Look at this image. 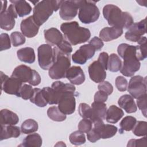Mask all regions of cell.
Listing matches in <instances>:
<instances>
[{
	"label": "cell",
	"instance_id": "obj_17",
	"mask_svg": "<svg viewBox=\"0 0 147 147\" xmlns=\"http://www.w3.org/2000/svg\"><path fill=\"white\" fill-rule=\"evenodd\" d=\"M88 70L90 79L95 83L103 82L106 77V69L98 60L92 63Z\"/></svg>",
	"mask_w": 147,
	"mask_h": 147
},
{
	"label": "cell",
	"instance_id": "obj_13",
	"mask_svg": "<svg viewBox=\"0 0 147 147\" xmlns=\"http://www.w3.org/2000/svg\"><path fill=\"white\" fill-rule=\"evenodd\" d=\"M95 51V48L90 44L83 45L72 55V61L76 64H84L94 56Z\"/></svg>",
	"mask_w": 147,
	"mask_h": 147
},
{
	"label": "cell",
	"instance_id": "obj_10",
	"mask_svg": "<svg viewBox=\"0 0 147 147\" xmlns=\"http://www.w3.org/2000/svg\"><path fill=\"white\" fill-rule=\"evenodd\" d=\"M1 91L10 95H15L18 96L19 91L22 86L21 82L18 79L11 76L9 78L8 76L1 72Z\"/></svg>",
	"mask_w": 147,
	"mask_h": 147
},
{
	"label": "cell",
	"instance_id": "obj_52",
	"mask_svg": "<svg viewBox=\"0 0 147 147\" xmlns=\"http://www.w3.org/2000/svg\"><path fill=\"white\" fill-rule=\"evenodd\" d=\"M87 137L88 141L92 143L95 142L100 139L99 136L94 129V128H92L87 133Z\"/></svg>",
	"mask_w": 147,
	"mask_h": 147
},
{
	"label": "cell",
	"instance_id": "obj_14",
	"mask_svg": "<svg viewBox=\"0 0 147 147\" xmlns=\"http://www.w3.org/2000/svg\"><path fill=\"white\" fill-rule=\"evenodd\" d=\"M18 17L15 11L14 6L11 3L7 9L0 13V26L2 29L5 30H11L15 25V18Z\"/></svg>",
	"mask_w": 147,
	"mask_h": 147
},
{
	"label": "cell",
	"instance_id": "obj_32",
	"mask_svg": "<svg viewBox=\"0 0 147 147\" xmlns=\"http://www.w3.org/2000/svg\"><path fill=\"white\" fill-rule=\"evenodd\" d=\"M122 66V61L118 56L115 53H112L109 57L107 69L110 71L115 72L120 70Z\"/></svg>",
	"mask_w": 147,
	"mask_h": 147
},
{
	"label": "cell",
	"instance_id": "obj_43",
	"mask_svg": "<svg viewBox=\"0 0 147 147\" xmlns=\"http://www.w3.org/2000/svg\"><path fill=\"white\" fill-rule=\"evenodd\" d=\"M92 127V122L88 119L83 118L78 124L79 130L83 133L88 132Z\"/></svg>",
	"mask_w": 147,
	"mask_h": 147
},
{
	"label": "cell",
	"instance_id": "obj_18",
	"mask_svg": "<svg viewBox=\"0 0 147 147\" xmlns=\"http://www.w3.org/2000/svg\"><path fill=\"white\" fill-rule=\"evenodd\" d=\"M39 27L34 21L32 16L23 20L20 25L22 33L24 36L28 38H32L36 36L38 32Z\"/></svg>",
	"mask_w": 147,
	"mask_h": 147
},
{
	"label": "cell",
	"instance_id": "obj_4",
	"mask_svg": "<svg viewBox=\"0 0 147 147\" xmlns=\"http://www.w3.org/2000/svg\"><path fill=\"white\" fill-rule=\"evenodd\" d=\"M63 1L44 0L39 2L33 8V18L35 22L40 26L47 21L53 11H57Z\"/></svg>",
	"mask_w": 147,
	"mask_h": 147
},
{
	"label": "cell",
	"instance_id": "obj_3",
	"mask_svg": "<svg viewBox=\"0 0 147 147\" xmlns=\"http://www.w3.org/2000/svg\"><path fill=\"white\" fill-rule=\"evenodd\" d=\"M60 29L68 42L74 45L85 42L91 37L90 30L80 26L76 21L63 23L60 26Z\"/></svg>",
	"mask_w": 147,
	"mask_h": 147
},
{
	"label": "cell",
	"instance_id": "obj_37",
	"mask_svg": "<svg viewBox=\"0 0 147 147\" xmlns=\"http://www.w3.org/2000/svg\"><path fill=\"white\" fill-rule=\"evenodd\" d=\"M137 122L136 118L132 116H126L123 118L119 123V126L121 129V133L122 131H130L131 130Z\"/></svg>",
	"mask_w": 147,
	"mask_h": 147
},
{
	"label": "cell",
	"instance_id": "obj_34",
	"mask_svg": "<svg viewBox=\"0 0 147 147\" xmlns=\"http://www.w3.org/2000/svg\"><path fill=\"white\" fill-rule=\"evenodd\" d=\"M38 128L37 122L33 119H28L22 122L21 126V131L24 134L33 133L37 131Z\"/></svg>",
	"mask_w": 147,
	"mask_h": 147
},
{
	"label": "cell",
	"instance_id": "obj_5",
	"mask_svg": "<svg viewBox=\"0 0 147 147\" xmlns=\"http://www.w3.org/2000/svg\"><path fill=\"white\" fill-rule=\"evenodd\" d=\"M55 60L49 68L48 74L52 79H60L65 77L67 70L70 68L69 56L61 52L57 47H54Z\"/></svg>",
	"mask_w": 147,
	"mask_h": 147
},
{
	"label": "cell",
	"instance_id": "obj_54",
	"mask_svg": "<svg viewBox=\"0 0 147 147\" xmlns=\"http://www.w3.org/2000/svg\"><path fill=\"white\" fill-rule=\"evenodd\" d=\"M55 146H65L66 145L62 141H59V142H57V143L55 145Z\"/></svg>",
	"mask_w": 147,
	"mask_h": 147
},
{
	"label": "cell",
	"instance_id": "obj_46",
	"mask_svg": "<svg viewBox=\"0 0 147 147\" xmlns=\"http://www.w3.org/2000/svg\"><path fill=\"white\" fill-rule=\"evenodd\" d=\"M146 94L137 99V104L145 117H146Z\"/></svg>",
	"mask_w": 147,
	"mask_h": 147
},
{
	"label": "cell",
	"instance_id": "obj_33",
	"mask_svg": "<svg viewBox=\"0 0 147 147\" xmlns=\"http://www.w3.org/2000/svg\"><path fill=\"white\" fill-rule=\"evenodd\" d=\"M48 117L54 121L61 122L66 119V115L63 114L56 106H51L47 110Z\"/></svg>",
	"mask_w": 147,
	"mask_h": 147
},
{
	"label": "cell",
	"instance_id": "obj_26",
	"mask_svg": "<svg viewBox=\"0 0 147 147\" xmlns=\"http://www.w3.org/2000/svg\"><path fill=\"white\" fill-rule=\"evenodd\" d=\"M10 2L13 5L17 16L20 17H23L32 11L31 6L25 1H10Z\"/></svg>",
	"mask_w": 147,
	"mask_h": 147
},
{
	"label": "cell",
	"instance_id": "obj_1",
	"mask_svg": "<svg viewBox=\"0 0 147 147\" xmlns=\"http://www.w3.org/2000/svg\"><path fill=\"white\" fill-rule=\"evenodd\" d=\"M117 52L119 56L123 59V64L120 69L121 73L125 76H133L140 69L141 66V63L136 56V46L122 43L118 47Z\"/></svg>",
	"mask_w": 147,
	"mask_h": 147
},
{
	"label": "cell",
	"instance_id": "obj_28",
	"mask_svg": "<svg viewBox=\"0 0 147 147\" xmlns=\"http://www.w3.org/2000/svg\"><path fill=\"white\" fill-rule=\"evenodd\" d=\"M20 135V127L14 125H1V141L11 137L17 138Z\"/></svg>",
	"mask_w": 147,
	"mask_h": 147
},
{
	"label": "cell",
	"instance_id": "obj_24",
	"mask_svg": "<svg viewBox=\"0 0 147 147\" xmlns=\"http://www.w3.org/2000/svg\"><path fill=\"white\" fill-rule=\"evenodd\" d=\"M1 125H14L19 122L18 115L8 109L1 111Z\"/></svg>",
	"mask_w": 147,
	"mask_h": 147
},
{
	"label": "cell",
	"instance_id": "obj_23",
	"mask_svg": "<svg viewBox=\"0 0 147 147\" xmlns=\"http://www.w3.org/2000/svg\"><path fill=\"white\" fill-rule=\"evenodd\" d=\"M123 110L115 105H111L107 110L106 118V121L110 123H115L123 116Z\"/></svg>",
	"mask_w": 147,
	"mask_h": 147
},
{
	"label": "cell",
	"instance_id": "obj_16",
	"mask_svg": "<svg viewBox=\"0 0 147 147\" xmlns=\"http://www.w3.org/2000/svg\"><path fill=\"white\" fill-rule=\"evenodd\" d=\"M94 123V129L100 138L107 139L113 137L117 132L118 129L113 125L105 124L103 120H98Z\"/></svg>",
	"mask_w": 147,
	"mask_h": 147
},
{
	"label": "cell",
	"instance_id": "obj_42",
	"mask_svg": "<svg viewBox=\"0 0 147 147\" xmlns=\"http://www.w3.org/2000/svg\"><path fill=\"white\" fill-rule=\"evenodd\" d=\"M1 51L10 49L11 47L10 39L7 33H2L0 36Z\"/></svg>",
	"mask_w": 147,
	"mask_h": 147
},
{
	"label": "cell",
	"instance_id": "obj_44",
	"mask_svg": "<svg viewBox=\"0 0 147 147\" xmlns=\"http://www.w3.org/2000/svg\"><path fill=\"white\" fill-rule=\"evenodd\" d=\"M115 86L119 91H125L127 87V81L124 77L118 76L115 79Z\"/></svg>",
	"mask_w": 147,
	"mask_h": 147
},
{
	"label": "cell",
	"instance_id": "obj_6",
	"mask_svg": "<svg viewBox=\"0 0 147 147\" xmlns=\"http://www.w3.org/2000/svg\"><path fill=\"white\" fill-rule=\"evenodd\" d=\"M100 11L96 5V2L91 1H80L78 17L80 21L85 24L93 23L97 21Z\"/></svg>",
	"mask_w": 147,
	"mask_h": 147
},
{
	"label": "cell",
	"instance_id": "obj_29",
	"mask_svg": "<svg viewBox=\"0 0 147 147\" xmlns=\"http://www.w3.org/2000/svg\"><path fill=\"white\" fill-rule=\"evenodd\" d=\"M42 140L41 137L37 133H32L27 136L20 146L25 147H40Z\"/></svg>",
	"mask_w": 147,
	"mask_h": 147
},
{
	"label": "cell",
	"instance_id": "obj_38",
	"mask_svg": "<svg viewBox=\"0 0 147 147\" xmlns=\"http://www.w3.org/2000/svg\"><path fill=\"white\" fill-rule=\"evenodd\" d=\"M70 142L74 145H80L86 142V137L84 133L78 130L72 133L69 137Z\"/></svg>",
	"mask_w": 147,
	"mask_h": 147
},
{
	"label": "cell",
	"instance_id": "obj_50",
	"mask_svg": "<svg viewBox=\"0 0 147 147\" xmlns=\"http://www.w3.org/2000/svg\"><path fill=\"white\" fill-rule=\"evenodd\" d=\"M108 98V95L105 92L99 90L94 95V102L105 103Z\"/></svg>",
	"mask_w": 147,
	"mask_h": 147
},
{
	"label": "cell",
	"instance_id": "obj_30",
	"mask_svg": "<svg viewBox=\"0 0 147 147\" xmlns=\"http://www.w3.org/2000/svg\"><path fill=\"white\" fill-rule=\"evenodd\" d=\"M43 95L49 105H56L59 103L60 98L55 91L50 87H45L42 89Z\"/></svg>",
	"mask_w": 147,
	"mask_h": 147
},
{
	"label": "cell",
	"instance_id": "obj_49",
	"mask_svg": "<svg viewBox=\"0 0 147 147\" xmlns=\"http://www.w3.org/2000/svg\"><path fill=\"white\" fill-rule=\"evenodd\" d=\"M88 44L91 45L95 48V51H97L100 50L104 45V44L102 40L100 38L96 36L94 37L89 41Z\"/></svg>",
	"mask_w": 147,
	"mask_h": 147
},
{
	"label": "cell",
	"instance_id": "obj_19",
	"mask_svg": "<svg viewBox=\"0 0 147 147\" xmlns=\"http://www.w3.org/2000/svg\"><path fill=\"white\" fill-rule=\"evenodd\" d=\"M65 77L72 84H82L85 80V75L82 68L79 66H72L67 71Z\"/></svg>",
	"mask_w": 147,
	"mask_h": 147
},
{
	"label": "cell",
	"instance_id": "obj_31",
	"mask_svg": "<svg viewBox=\"0 0 147 147\" xmlns=\"http://www.w3.org/2000/svg\"><path fill=\"white\" fill-rule=\"evenodd\" d=\"M30 100L32 103L41 107H45L48 104L47 101L43 95L42 90L38 88H34L33 95L30 99Z\"/></svg>",
	"mask_w": 147,
	"mask_h": 147
},
{
	"label": "cell",
	"instance_id": "obj_2",
	"mask_svg": "<svg viewBox=\"0 0 147 147\" xmlns=\"http://www.w3.org/2000/svg\"><path fill=\"white\" fill-rule=\"evenodd\" d=\"M104 18L109 25L117 28L128 29L133 23V18L130 13L122 11L118 6L108 4L103 9Z\"/></svg>",
	"mask_w": 147,
	"mask_h": 147
},
{
	"label": "cell",
	"instance_id": "obj_25",
	"mask_svg": "<svg viewBox=\"0 0 147 147\" xmlns=\"http://www.w3.org/2000/svg\"><path fill=\"white\" fill-rule=\"evenodd\" d=\"M18 59L26 63H33L36 59L34 49L31 47H25L20 49L17 52Z\"/></svg>",
	"mask_w": 147,
	"mask_h": 147
},
{
	"label": "cell",
	"instance_id": "obj_9",
	"mask_svg": "<svg viewBox=\"0 0 147 147\" xmlns=\"http://www.w3.org/2000/svg\"><path fill=\"white\" fill-rule=\"evenodd\" d=\"M128 92L135 99L146 94V77L143 78L140 75L133 76L128 85Z\"/></svg>",
	"mask_w": 147,
	"mask_h": 147
},
{
	"label": "cell",
	"instance_id": "obj_11",
	"mask_svg": "<svg viewBox=\"0 0 147 147\" xmlns=\"http://www.w3.org/2000/svg\"><path fill=\"white\" fill-rule=\"evenodd\" d=\"M80 1H63L60 7L59 15L63 20H71L78 14Z\"/></svg>",
	"mask_w": 147,
	"mask_h": 147
},
{
	"label": "cell",
	"instance_id": "obj_48",
	"mask_svg": "<svg viewBox=\"0 0 147 147\" xmlns=\"http://www.w3.org/2000/svg\"><path fill=\"white\" fill-rule=\"evenodd\" d=\"M57 48L62 52L63 53L69 55L70 53L72 52V48L71 45V44L67 41L66 40H63L58 46H57Z\"/></svg>",
	"mask_w": 147,
	"mask_h": 147
},
{
	"label": "cell",
	"instance_id": "obj_35",
	"mask_svg": "<svg viewBox=\"0 0 147 147\" xmlns=\"http://www.w3.org/2000/svg\"><path fill=\"white\" fill-rule=\"evenodd\" d=\"M146 41L147 40L146 37H142L141 39L137 42L138 45H136L137 49L136 56L139 61L144 60L147 56Z\"/></svg>",
	"mask_w": 147,
	"mask_h": 147
},
{
	"label": "cell",
	"instance_id": "obj_12",
	"mask_svg": "<svg viewBox=\"0 0 147 147\" xmlns=\"http://www.w3.org/2000/svg\"><path fill=\"white\" fill-rule=\"evenodd\" d=\"M126 32L125 37L127 40L138 42L142 35L146 33V18L140 22L133 23Z\"/></svg>",
	"mask_w": 147,
	"mask_h": 147
},
{
	"label": "cell",
	"instance_id": "obj_27",
	"mask_svg": "<svg viewBox=\"0 0 147 147\" xmlns=\"http://www.w3.org/2000/svg\"><path fill=\"white\" fill-rule=\"evenodd\" d=\"M94 121L92 123L98 120H104L106 118L107 107L105 103L94 102L91 104Z\"/></svg>",
	"mask_w": 147,
	"mask_h": 147
},
{
	"label": "cell",
	"instance_id": "obj_51",
	"mask_svg": "<svg viewBox=\"0 0 147 147\" xmlns=\"http://www.w3.org/2000/svg\"><path fill=\"white\" fill-rule=\"evenodd\" d=\"M109 55L107 53L103 52L99 54L98 61L103 66L105 69H107V64L109 60Z\"/></svg>",
	"mask_w": 147,
	"mask_h": 147
},
{
	"label": "cell",
	"instance_id": "obj_22",
	"mask_svg": "<svg viewBox=\"0 0 147 147\" xmlns=\"http://www.w3.org/2000/svg\"><path fill=\"white\" fill-rule=\"evenodd\" d=\"M118 104L127 113H135L137 110L134 99L130 95L125 94L121 96L118 99Z\"/></svg>",
	"mask_w": 147,
	"mask_h": 147
},
{
	"label": "cell",
	"instance_id": "obj_45",
	"mask_svg": "<svg viewBox=\"0 0 147 147\" xmlns=\"http://www.w3.org/2000/svg\"><path fill=\"white\" fill-rule=\"evenodd\" d=\"M146 137L140 139H131L128 141L127 146L128 147H137V146H146L147 145Z\"/></svg>",
	"mask_w": 147,
	"mask_h": 147
},
{
	"label": "cell",
	"instance_id": "obj_20",
	"mask_svg": "<svg viewBox=\"0 0 147 147\" xmlns=\"http://www.w3.org/2000/svg\"><path fill=\"white\" fill-rule=\"evenodd\" d=\"M123 34V29L115 27H105L99 33V38L108 42L117 39Z\"/></svg>",
	"mask_w": 147,
	"mask_h": 147
},
{
	"label": "cell",
	"instance_id": "obj_15",
	"mask_svg": "<svg viewBox=\"0 0 147 147\" xmlns=\"http://www.w3.org/2000/svg\"><path fill=\"white\" fill-rule=\"evenodd\" d=\"M76 107V101L74 93L68 92L64 94L58 103L59 109L65 115H70L74 113Z\"/></svg>",
	"mask_w": 147,
	"mask_h": 147
},
{
	"label": "cell",
	"instance_id": "obj_40",
	"mask_svg": "<svg viewBox=\"0 0 147 147\" xmlns=\"http://www.w3.org/2000/svg\"><path fill=\"white\" fill-rule=\"evenodd\" d=\"M34 92V88L30 85L24 84L22 86L18 95V97H21L23 99L28 100L30 99L33 95Z\"/></svg>",
	"mask_w": 147,
	"mask_h": 147
},
{
	"label": "cell",
	"instance_id": "obj_36",
	"mask_svg": "<svg viewBox=\"0 0 147 147\" xmlns=\"http://www.w3.org/2000/svg\"><path fill=\"white\" fill-rule=\"evenodd\" d=\"M79 115L84 119H90L92 122L94 121V115L91 107L85 103H81L78 109Z\"/></svg>",
	"mask_w": 147,
	"mask_h": 147
},
{
	"label": "cell",
	"instance_id": "obj_21",
	"mask_svg": "<svg viewBox=\"0 0 147 147\" xmlns=\"http://www.w3.org/2000/svg\"><path fill=\"white\" fill-rule=\"evenodd\" d=\"M44 32L45 40L51 45L58 46L64 40L61 33L55 28H51Z\"/></svg>",
	"mask_w": 147,
	"mask_h": 147
},
{
	"label": "cell",
	"instance_id": "obj_7",
	"mask_svg": "<svg viewBox=\"0 0 147 147\" xmlns=\"http://www.w3.org/2000/svg\"><path fill=\"white\" fill-rule=\"evenodd\" d=\"M22 83H29L33 86H38L41 82V76L34 69L25 65L17 66L12 72L11 76Z\"/></svg>",
	"mask_w": 147,
	"mask_h": 147
},
{
	"label": "cell",
	"instance_id": "obj_39",
	"mask_svg": "<svg viewBox=\"0 0 147 147\" xmlns=\"http://www.w3.org/2000/svg\"><path fill=\"white\" fill-rule=\"evenodd\" d=\"M133 133L138 137L145 136L147 133V122L146 121H137L134 126Z\"/></svg>",
	"mask_w": 147,
	"mask_h": 147
},
{
	"label": "cell",
	"instance_id": "obj_53",
	"mask_svg": "<svg viewBox=\"0 0 147 147\" xmlns=\"http://www.w3.org/2000/svg\"><path fill=\"white\" fill-rule=\"evenodd\" d=\"M1 13L6 11V7H7V2L6 1H1Z\"/></svg>",
	"mask_w": 147,
	"mask_h": 147
},
{
	"label": "cell",
	"instance_id": "obj_41",
	"mask_svg": "<svg viewBox=\"0 0 147 147\" xmlns=\"http://www.w3.org/2000/svg\"><path fill=\"white\" fill-rule=\"evenodd\" d=\"M10 40L12 45L16 47L23 45L26 41L24 35L19 32H14L10 34Z\"/></svg>",
	"mask_w": 147,
	"mask_h": 147
},
{
	"label": "cell",
	"instance_id": "obj_8",
	"mask_svg": "<svg viewBox=\"0 0 147 147\" xmlns=\"http://www.w3.org/2000/svg\"><path fill=\"white\" fill-rule=\"evenodd\" d=\"M39 66L44 70L49 69L55 60L54 48L49 44H44L37 49Z\"/></svg>",
	"mask_w": 147,
	"mask_h": 147
},
{
	"label": "cell",
	"instance_id": "obj_47",
	"mask_svg": "<svg viewBox=\"0 0 147 147\" xmlns=\"http://www.w3.org/2000/svg\"><path fill=\"white\" fill-rule=\"evenodd\" d=\"M98 88L99 90L105 92L108 95L111 94L113 91V87L112 84L107 81H103L100 83L98 86Z\"/></svg>",
	"mask_w": 147,
	"mask_h": 147
}]
</instances>
